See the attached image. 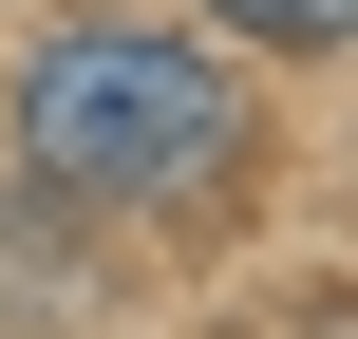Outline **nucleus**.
Returning <instances> with one entry per match:
<instances>
[{
  "label": "nucleus",
  "mask_w": 358,
  "mask_h": 339,
  "mask_svg": "<svg viewBox=\"0 0 358 339\" xmlns=\"http://www.w3.org/2000/svg\"><path fill=\"white\" fill-rule=\"evenodd\" d=\"M19 170L76 208H208L245 170V75L189 19H57L19 75Z\"/></svg>",
  "instance_id": "nucleus-1"
},
{
  "label": "nucleus",
  "mask_w": 358,
  "mask_h": 339,
  "mask_svg": "<svg viewBox=\"0 0 358 339\" xmlns=\"http://www.w3.org/2000/svg\"><path fill=\"white\" fill-rule=\"evenodd\" d=\"M227 38H264V57H340L358 38V0H208Z\"/></svg>",
  "instance_id": "nucleus-2"
}]
</instances>
